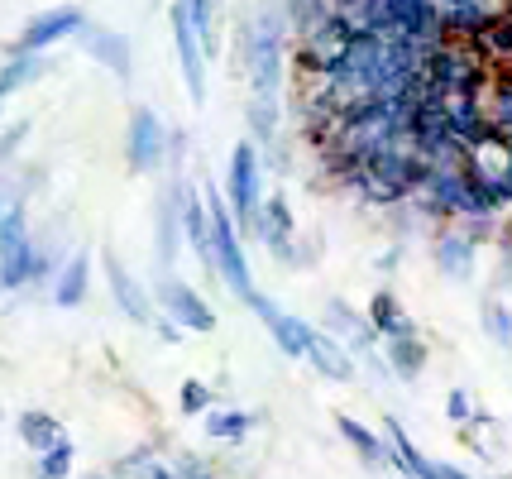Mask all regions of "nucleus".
Returning a JSON list of instances; mask_svg holds the SVG:
<instances>
[{"instance_id":"obj_14","label":"nucleus","mask_w":512,"mask_h":479,"mask_svg":"<svg viewBox=\"0 0 512 479\" xmlns=\"http://www.w3.org/2000/svg\"><path fill=\"white\" fill-rule=\"evenodd\" d=\"M178 221H182V240H187L192 254L211 269V216H206V197H201L197 183L178 187Z\"/></svg>"},{"instance_id":"obj_24","label":"nucleus","mask_w":512,"mask_h":479,"mask_svg":"<svg viewBox=\"0 0 512 479\" xmlns=\"http://www.w3.org/2000/svg\"><path fill=\"white\" fill-rule=\"evenodd\" d=\"M254 427H259V417L245 408H211L206 412V436H216V441H245Z\"/></svg>"},{"instance_id":"obj_20","label":"nucleus","mask_w":512,"mask_h":479,"mask_svg":"<svg viewBox=\"0 0 512 479\" xmlns=\"http://www.w3.org/2000/svg\"><path fill=\"white\" fill-rule=\"evenodd\" d=\"M379 355H383V365H388V374L402 379V384H417L426 374V360H431L422 331H417V336H398V341H383Z\"/></svg>"},{"instance_id":"obj_23","label":"nucleus","mask_w":512,"mask_h":479,"mask_svg":"<svg viewBox=\"0 0 512 479\" xmlns=\"http://www.w3.org/2000/svg\"><path fill=\"white\" fill-rule=\"evenodd\" d=\"M182 10H187V20L197 29L201 48H206V63L221 53V0H178Z\"/></svg>"},{"instance_id":"obj_22","label":"nucleus","mask_w":512,"mask_h":479,"mask_svg":"<svg viewBox=\"0 0 512 479\" xmlns=\"http://www.w3.org/2000/svg\"><path fill=\"white\" fill-rule=\"evenodd\" d=\"M44 72H48L44 53H5V68H0V101L24 92V87H34Z\"/></svg>"},{"instance_id":"obj_7","label":"nucleus","mask_w":512,"mask_h":479,"mask_svg":"<svg viewBox=\"0 0 512 479\" xmlns=\"http://www.w3.org/2000/svg\"><path fill=\"white\" fill-rule=\"evenodd\" d=\"M168 139H173V130L163 125V115L154 106H134L130 125H125V159H130L134 173L168 168Z\"/></svg>"},{"instance_id":"obj_16","label":"nucleus","mask_w":512,"mask_h":479,"mask_svg":"<svg viewBox=\"0 0 512 479\" xmlns=\"http://www.w3.org/2000/svg\"><path fill=\"white\" fill-rule=\"evenodd\" d=\"M431 259H436L441 278H450V283H469V278H474V264H479V245L465 240L460 230H441L436 245H431Z\"/></svg>"},{"instance_id":"obj_1","label":"nucleus","mask_w":512,"mask_h":479,"mask_svg":"<svg viewBox=\"0 0 512 479\" xmlns=\"http://www.w3.org/2000/svg\"><path fill=\"white\" fill-rule=\"evenodd\" d=\"M201 197H206V216H211V274L249 307L259 297V288H254V269H249L245 254V235H240V226H235V216H230V206H225L216 187H201Z\"/></svg>"},{"instance_id":"obj_29","label":"nucleus","mask_w":512,"mask_h":479,"mask_svg":"<svg viewBox=\"0 0 512 479\" xmlns=\"http://www.w3.org/2000/svg\"><path fill=\"white\" fill-rule=\"evenodd\" d=\"M178 408L187 412V417H206V412L216 408V393H211V384H201V379H182Z\"/></svg>"},{"instance_id":"obj_26","label":"nucleus","mask_w":512,"mask_h":479,"mask_svg":"<svg viewBox=\"0 0 512 479\" xmlns=\"http://www.w3.org/2000/svg\"><path fill=\"white\" fill-rule=\"evenodd\" d=\"M29 206H10V211H0V259H10V254H20L29 245Z\"/></svg>"},{"instance_id":"obj_15","label":"nucleus","mask_w":512,"mask_h":479,"mask_svg":"<svg viewBox=\"0 0 512 479\" xmlns=\"http://www.w3.org/2000/svg\"><path fill=\"white\" fill-rule=\"evenodd\" d=\"M91 293V250H72L63 259V269L53 274V283H48V297H53V307H63V312H72V307H82Z\"/></svg>"},{"instance_id":"obj_36","label":"nucleus","mask_w":512,"mask_h":479,"mask_svg":"<svg viewBox=\"0 0 512 479\" xmlns=\"http://www.w3.org/2000/svg\"><path fill=\"white\" fill-rule=\"evenodd\" d=\"M398 259H402V240L388 254H379V269H383V274H393V269H398Z\"/></svg>"},{"instance_id":"obj_34","label":"nucleus","mask_w":512,"mask_h":479,"mask_svg":"<svg viewBox=\"0 0 512 479\" xmlns=\"http://www.w3.org/2000/svg\"><path fill=\"white\" fill-rule=\"evenodd\" d=\"M493 120H498V130H512V82L498 92V106H493Z\"/></svg>"},{"instance_id":"obj_27","label":"nucleus","mask_w":512,"mask_h":479,"mask_svg":"<svg viewBox=\"0 0 512 479\" xmlns=\"http://www.w3.org/2000/svg\"><path fill=\"white\" fill-rule=\"evenodd\" d=\"M72 475H77V446H72V436L58 441L44 456H34V479H72Z\"/></svg>"},{"instance_id":"obj_32","label":"nucleus","mask_w":512,"mask_h":479,"mask_svg":"<svg viewBox=\"0 0 512 479\" xmlns=\"http://www.w3.org/2000/svg\"><path fill=\"white\" fill-rule=\"evenodd\" d=\"M173 479H221V475H216V465L206 456H178L173 460Z\"/></svg>"},{"instance_id":"obj_13","label":"nucleus","mask_w":512,"mask_h":479,"mask_svg":"<svg viewBox=\"0 0 512 479\" xmlns=\"http://www.w3.org/2000/svg\"><path fill=\"white\" fill-rule=\"evenodd\" d=\"M178 187H182V173L168 178L163 197L154 206V254H158V269L173 274V259H178V245H182V221H178Z\"/></svg>"},{"instance_id":"obj_18","label":"nucleus","mask_w":512,"mask_h":479,"mask_svg":"<svg viewBox=\"0 0 512 479\" xmlns=\"http://www.w3.org/2000/svg\"><path fill=\"white\" fill-rule=\"evenodd\" d=\"M369 326H374V336L379 341H398V336H417V321H412V312L398 302V293L393 288H379V293L369 297Z\"/></svg>"},{"instance_id":"obj_4","label":"nucleus","mask_w":512,"mask_h":479,"mask_svg":"<svg viewBox=\"0 0 512 479\" xmlns=\"http://www.w3.org/2000/svg\"><path fill=\"white\" fill-rule=\"evenodd\" d=\"M249 235L264 245V254H273L278 264H288V269H302L312 254L302 250V235H297V216H292V206L283 192H268L264 202H259V216H254V226Z\"/></svg>"},{"instance_id":"obj_30","label":"nucleus","mask_w":512,"mask_h":479,"mask_svg":"<svg viewBox=\"0 0 512 479\" xmlns=\"http://www.w3.org/2000/svg\"><path fill=\"white\" fill-rule=\"evenodd\" d=\"M29 144V120H15L0 130V168H15L20 163V149Z\"/></svg>"},{"instance_id":"obj_10","label":"nucleus","mask_w":512,"mask_h":479,"mask_svg":"<svg viewBox=\"0 0 512 479\" xmlns=\"http://www.w3.org/2000/svg\"><path fill=\"white\" fill-rule=\"evenodd\" d=\"M101 264H106V288H111V302H115V312L120 317H130L134 326H154V297H149V288L139 283V278L115 259V250L101 254Z\"/></svg>"},{"instance_id":"obj_19","label":"nucleus","mask_w":512,"mask_h":479,"mask_svg":"<svg viewBox=\"0 0 512 479\" xmlns=\"http://www.w3.org/2000/svg\"><path fill=\"white\" fill-rule=\"evenodd\" d=\"M335 432L345 436V446L359 456V465H369V470H388V441H383V432L364 427V422L350 417V412H335Z\"/></svg>"},{"instance_id":"obj_25","label":"nucleus","mask_w":512,"mask_h":479,"mask_svg":"<svg viewBox=\"0 0 512 479\" xmlns=\"http://www.w3.org/2000/svg\"><path fill=\"white\" fill-rule=\"evenodd\" d=\"M312 331H316L312 321H307V317H292V312H283V317L268 326V336H273V341H278V350H283V355H292V360H302V355H307Z\"/></svg>"},{"instance_id":"obj_17","label":"nucleus","mask_w":512,"mask_h":479,"mask_svg":"<svg viewBox=\"0 0 512 479\" xmlns=\"http://www.w3.org/2000/svg\"><path fill=\"white\" fill-rule=\"evenodd\" d=\"M302 360H307L321 379H331V384H350V379L359 374L355 355H350L345 345H335L326 331H312V341H307V355H302Z\"/></svg>"},{"instance_id":"obj_8","label":"nucleus","mask_w":512,"mask_h":479,"mask_svg":"<svg viewBox=\"0 0 512 479\" xmlns=\"http://www.w3.org/2000/svg\"><path fill=\"white\" fill-rule=\"evenodd\" d=\"M82 5H53V10H39V15H29L20 29V39L5 48V53H48L53 44H63V39H77L82 34Z\"/></svg>"},{"instance_id":"obj_6","label":"nucleus","mask_w":512,"mask_h":479,"mask_svg":"<svg viewBox=\"0 0 512 479\" xmlns=\"http://www.w3.org/2000/svg\"><path fill=\"white\" fill-rule=\"evenodd\" d=\"M383 441H388V470H398L402 479H469V470H460V465L426 456L398 417H383Z\"/></svg>"},{"instance_id":"obj_12","label":"nucleus","mask_w":512,"mask_h":479,"mask_svg":"<svg viewBox=\"0 0 512 479\" xmlns=\"http://www.w3.org/2000/svg\"><path fill=\"white\" fill-rule=\"evenodd\" d=\"M77 44H82V53L87 58H96L106 72H115L120 82H130L134 77V44L125 39V34H115V29H106V24H82V34H77Z\"/></svg>"},{"instance_id":"obj_21","label":"nucleus","mask_w":512,"mask_h":479,"mask_svg":"<svg viewBox=\"0 0 512 479\" xmlns=\"http://www.w3.org/2000/svg\"><path fill=\"white\" fill-rule=\"evenodd\" d=\"M15 436H20L34 456H44V451H53L58 441H67L63 422H58L53 412H44V408H24L20 417H15Z\"/></svg>"},{"instance_id":"obj_2","label":"nucleus","mask_w":512,"mask_h":479,"mask_svg":"<svg viewBox=\"0 0 512 479\" xmlns=\"http://www.w3.org/2000/svg\"><path fill=\"white\" fill-rule=\"evenodd\" d=\"M283 29H288L283 5H264L245 24V39H240L245 44V72L259 101H278V87H283Z\"/></svg>"},{"instance_id":"obj_38","label":"nucleus","mask_w":512,"mask_h":479,"mask_svg":"<svg viewBox=\"0 0 512 479\" xmlns=\"http://www.w3.org/2000/svg\"><path fill=\"white\" fill-rule=\"evenodd\" d=\"M0 115H5V101H0Z\"/></svg>"},{"instance_id":"obj_28","label":"nucleus","mask_w":512,"mask_h":479,"mask_svg":"<svg viewBox=\"0 0 512 479\" xmlns=\"http://www.w3.org/2000/svg\"><path fill=\"white\" fill-rule=\"evenodd\" d=\"M484 331H489L493 345L512 350V307H508V302H498V297H489V302H484Z\"/></svg>"},{"instance_id":"obj_11","label":"nucleus","mask_w":512,"mask_h":479,"mask_svg":"<svg viewBox=\"0 0 512 479\" xmlns=\"http://www.w3.org/2000/svg\"><path fill=\"white\" fill-rule=\"evenodd\" d=\"M173 44H178V68L182 82H187V96H192V106H201L206 101V48H201L197 29H192L178 0H173Z\"/></svg>"},{"instance_id":"obj_5","label":"nucleus","mask_w":512,"mask_h":479,"mask_svg":"<svg viewBox=\"0 0 512 479\" xmlns=\"http://www.w3.org/2000/svg\"><path fill=\"white\" fill-rule=\"evenodd\" d=\"M154 312L158 317H168L173 326H182V331H192V336H211L216 326H221V317H216V307L206 302V297L187 283V278L178 274H158L154 278Z\"/></svg>"},{"instance_id":"obj_9","label":"nucleus","mask_w":512,"mask_h":479,"mask_svg":"<svg viewBox=\"0 0 512 479\" xmlns=\"http://www.w3.org/2000/svg\"><path fill=\"white\" fill-rule=\"evenodd\" d=\"M316 331H326L335 345H345L350 355H374L379 350V336H374V326H369V317L364 312H355L345 297H331L326 302V312H321V326Z\"/></svg>"},{"instance_id":"obj_37","label":"nucleus","mask_w":512,"mask_h":479,"mask_svg":"<svg viewBox=\"0 0 512 479\" xmlns=\"http://www.w3.org/2000/svg\"><path fill=\"white\" fill-rule=\"evenodd\" d=\"M72 479H111V475H72Z\"/></svg>"},{"instance_id":"obj_3","label":"nucleus","mask_w":512,"mask_h":479,"mask_svg":"<svg viewBox=\"0 0 512 479\" xmlns=\"http://www.w3.org/2000/svg\"><path fill=\"white\" fill-rule=\"evenodd\" d=\"M221 197H225V206H230V216H235L240 235H249L254 216H259V202H264V163H259V149H254L249 139H240V144L230 149Z\"/></svg>"},{"instance_id":"obj_35","label":"nucleus","mask_w":512,"mask_h":479,"mask_svg":"<svg viewBox=\"0 0 512 479\" xmlns=\"http://www.w3.org/2000/svg\"><path fill=\"white\" fill-rule=\"evenodd\" d=\"M154 331H158V341H168V345H173V341H182V336H187V331H182V326H173V321H168V317H154Z\"/></svg>"},{"instance_id":"obj_31","label":"nucleus","mask_w":512,"mask_h":479,"mask_svg":"<svg viewBox=\"0 0 512 479\" xmlns=\"http://www.w3.org/2000/svg\"><path fill=\"white\" fill-rule=\"evenodd\" d=\"M474 393H469V388H450L446 393V417L450 422H455V427H469V422H474Z\"/></svg>"},{"instance_id":"obj_33","label":"nucleus","mask_w":512,"mask_h":479,"mask_svg":"<svg viewBox=\"0 0 512 479\" xmlns=\"http://www.w3.org/2000/svg\"><path fill=\"white\" fill-rule=\"evenodd\" d=\"M249 312H254V317L264 321V326H273V321L283 317V307H278L273 297H264V293H259V297H254V302H249Z\"/></svg>"}]
</instances>
